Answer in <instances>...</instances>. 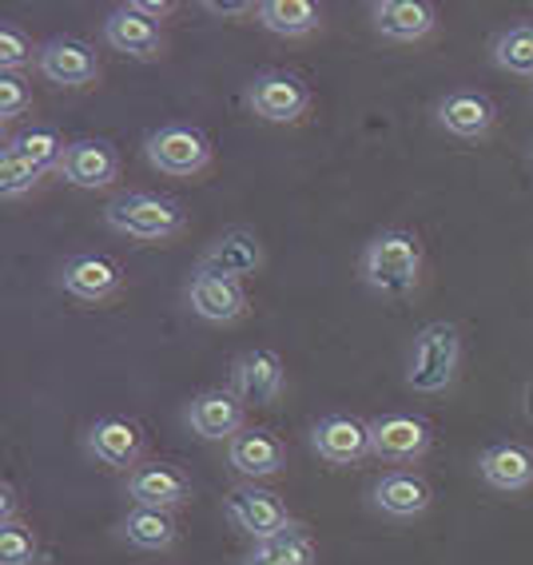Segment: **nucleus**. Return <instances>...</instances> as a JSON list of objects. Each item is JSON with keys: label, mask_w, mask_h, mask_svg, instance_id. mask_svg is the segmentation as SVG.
Wrapping results in <instances>:
<instances>
[{"label": "nucleus", "mask_w": 533, "mask_h": 565, "mask_svg": "<svg viewBox=\"0 0 533 565\" xmlns=\"http://www.w3.org/2000/svg\"><path fill=\"white\" fill-rule=\"evenodd\" d=\"M371 17H374L379 36L398 41V44L423 41V36L434 32V24H438V12H434V4H426V0H379L371 9Z\"/></svg>", "instance_id": "obj_17"}, {"label": "nucleus", "mask_w": 533, "mask_h": 565, "mask_svg": "<svg viewBox=\"0 0 533 565\" xmlns=\"http://www.w3.org/2000/svg\"><path fill=\"white\" fill-rule=\"evenodd\" d=\"M61 175L72 188L96 192V188H108L120 175V156L108 140H72L61 160Z\"/></svg>", "instance_id": "obj_14"}, {"label": "nucleus", "mask_w": 533, "mask_h": 565, "mask_svg": "<svg viewBox=\"0 0 533 565\" xmlns=\"http://www.w3.org/2000/svg\"><path fill=\"white\" fill-rule=\"evenodd\" d=\"M104 223L111 232L128 235V239L143 243H163L188 227V215L175 200L156 192H124L104 207Z\"/></svg>", "instance_id": "obj_2"}, {"label": "nucleus", "mask_w": 533, "mask_h": 565, "mask_svg": "<svg viewBox=\"0 0 533 565\" xmlns=\"http://www.w3.org/2000/svg\"><path fill=\"white\" fill-rule=\"evenodd\" d=\"M525 411H530V418H533V386H530V394H525Z\"/></svg>", "instance_id": "obj_36"}, {"label": "nucleus", "mask_w": 533, "mask_h": 565, "mask_svg": "<svg viewBox=\"0 0 533 565\" xmlns=\"http://www.w3.org/2000/svg\"><path fill=\"white\" fill-rule=\"evenodd\" d=\"M88 455L100 466H111V470H136L143 455V426L136 418H124V414H104L88 426Z\"/></svg>", "instance_id": "obj_8"}, {"label": "nucleus", "mask_w": 533, "mask_h": 565, "mask_svg": "<svg viewBox=\"0 0 533 565\" xmlns=\"http://www.w3.org/2000/svg\"><path fill=\"white\" fill-rule=\"evenodd\" d=\"M259 24L275 36H287V41H299V36H311L322 24V9L315 0H263Z\"/></svg>", "instance_id": "obj_24"}, {"label": "nucleus", "mask_w": 533, "mask_h": 565, "mask_svg": "<svg viewBox=\"0 0 533 565\" xmlns=\"http://www.w3.org/2000/svg\"><path fill=\"white\" fill-rule=\"evenodd\" d=\"M255 4H247V0H207L203 4V12H212V17H247Z\"/></svg>", "instance_id": "obj_34"}, {"label": "nucleus", "mask_w": 533, "mask_h": 565, "mask_svg": "<svg viewBox=\"0 0 533 565\" xmlns=\"http://www.w3.org/2000/svg\"><path fill=\"white\" fill-rule=\"evenodd\" d=\"M128 498L136 505H151V510H175L192 498V478L183 475L180 466L171 462H140L128 475Z\"/></svg>", "instance_id": "obj_12"}, {"label": "nucleus", "mask_w": 533, "mask_h": 565, "mask_svg": "<svg viewBox=\"0 0 533 565\" xmlns=\"http://www.w3.org/2000/svg\"><path fill=\"white\" fill-rule=\"evenodd\" d=\"M223 514L232 518L243 534H252L255 542H271L283 530H291V518H287V505L279 502V494L259 490V486H239V490H232L227 502H223Z\"/></svg>", "instance_id": "obj_6"}, {"label": "nucleus", "mask_w": 533, "mask_h": 565, "mask_svg": "<svg viewBox=\"0 0 533 565\" xmlns=\"http://www.w3.org/2000/svg\"><path fill=\"white\" fill-rule=\"evenodd\" d=\"M143 152H148V163L156 172L175 175V180H192L212 163V143L192 124H163V128H156L148 136V143H143Z\"/></svg>", "instance_id": "obj_4"}, {"label": "nucleus", "mask_w": 533, "mask_h": 565, "mask_svg": "<svg viewBox=\"0 0 533 565\" xmlns=\"http://www.w3.org/2000/svg\"><path fill=\"white\" fill-rule=\"evenodd\" d=\"M36 562V534L24 522L0 525V565H32Z\"/></svg>", "instance_id": "obj_30"}, {"label": "nucleus", "mask_w": 533, "mask_h": 565, "mask_svg": "<svg viewBox=\"0 0 533 565\" xmlns=\"http://www.w3.org/2000/svg\"><path fill=\"white\" fill-rule=\"evenodd\" d=\"M493 64L513 76H533V24H513L493 41Z\"/></svg>", "instance_id": "obj_28"}, {"label": "nucleus", "mask_w": 533, "mask_h": 565, "mask_svg": "<svg viewBox=\"0 0 533 565\" xmlns=\"http://www.w3.org/2000/svg\"><path fill=\"white\" fill-rule=\"evenodd\" d=\"M263 267V247L247 227H232L215 243H207V252L200 255V271L223 275V279L239 282L243 275H255Z\"/></svg>", "instance_id": "obj_15"}, {"label": "nucleus", "mask_w": 533, "mask_h": 565, "mask_svg": "<svg viewBox=\"0 0 533 565\" xmlns=\"http://www.w3.org/2000/svg\"><path fill=\"white\" fill-rule=\"evenodd\" d=\"M438 124H443L450 136H462V140H482L486 131L493 128V104L490 96L470 88L450 92L443 104H438Z\"/></svg>", "instance_id": "obj_22"}, {"label": "nucleus", "mask_w": 533, "mask_h": 565, "mask_svg": "<svg viewBox=\"0 0 533 565\" xmlns=\"http://www.w3.org/2000/svg\"><path fill=\"white\" fill-rule=\"evenodd\" d=\"M41 56V49H32V41L21 32V24H0V68L21 72L24 64H32Z\"/></svg>", "instance_id": "obj_31"}, {"label": "nucleus", "mask_w": 533, "mask_h": 565, "mask_svg": "<svg viewBox=\"0 0 533 565\" xmlns=\"http://www.w3.org/2000/svg\"><path fill=\"white\" fill-rule=\"evenodd\" d=\"M41 168H32L21 152H12L9 143H4V152H0V195L4 200H21L29 195L36 183H41Z\"/></svg>", "instance_id": "obj_29"}, {"label": "nucleus", "mask_w": 533, "mask_h": 565, "mask_svg": "<svg viewBox=\"0 0 533 565\" xmlns=\"http://www.w3.org/2000/svg\"><path fill=\"white\" fill-rule=\"evenodd\" d=\"M371 450L374 458H383V462L394 466L418 462L430 450V423L406 411L383 414V418L371 423Z\"/></svg>", "instance_id": "obj_5"}, {"label": "nucleus", "mask_w": 533, "mask_h": 565, "mask_svg": "<svg viewBox=\"0 0 533 565\" xmlns=\"http://www.w3.org/2000/svg\"><path fill=\"white\" fill-rule=\"evenodd\" d=\"M311 446L322 462L331 466H354L371 458V423L354 418V414H327L311 430Z\"/></svg>", "instance_id": "obj_9"}, {"label": "nucleus", "mask_w": 533, "mask_h": 565, "mask_svg": "<svg viewBox=\"0 0 533 565\" xmlns=\"http://www.w3.org/2000/svg\"><path fill=\"white\" fill-rule=\"evenodd\" d=\"M188 426L207 443L235 438L243 430V403L235 398V391H203L188 406Z\"/></svg>", "instance_id": "obj_19"}, {"label": "nucleus", "mask_w": 533, "mask_h": 565, "mask_svg": "<svg viewBox=\"0 0 533 565\" xmlns=\"http://www.w3.org/2000/svg\"><path fill=\"white\" fill-rule=\"evenodd\" d=\"M283 359L271 347H255V351L239 354L232 371V391L243 406H271L283 391Z\"/></svg>", "instance_id": "obj_11"}, {"label": "nucleus", "mask_w": 533, "mask_h": 565, "mask_svg": "<svg viewBox=\"0 0 533 565\" xmlns=\"http://www.w3.org/2000/svg\"><path fill=\"white\" fill-rule=\"evenodd\" d=\"M12 152H21L24 160L32 163V168H41V172H61V160L64 152H68V143L61 140V131L56 128H44V124H36V128H24L21 136H12L9 140Z\"/></svg>", "instance_id": "obj_27"}, {"label": "nucleus", "mask_w": 533, "mask_h": 565, "mask_svg": "<svg viewBox=\"0 0 533 565\" xmlns=\"http://www.w3.org/2000/svg\"><path fill=\"white\" fill-rule=\"evenodd\" d=\"M371 498L386 518H418L430 505V486L411 470H394V475H383L374 482Z\"/></svg>", "instance_id": "obj_23"}, {"label": "nucleus", "mask_w": 533, "mask_h": 565, "mask_svg": "<svg viewBox=\"0 0 533 565\" xmlns=\"http://www.w3.org/2000/svg\"><path fill=\"white\" fill-rule=\"evenodd\" d=\"M188 307L203 323H235L247 315V295L235 279H223L212 271H195L188 282Z\"/></svg>", "instance_id": "obj_13"}, {"label": "nucleus", "mask_w": 533, "mask_h": 565, "mask_svg": "<svg viewBox=\"0 0 533 565\" xmlns=\"http://www.w3.org/2000/svg\"><path fill=\"white\" fill-rule=\"evenodd\" d=\"M4 522H17V486L12 482L0 486V525Z\"/></svg>", "instance_id": "obj_35"}, {"label": "nucleus", "mask_w": 533, "mask_h": 565, "mask_svg": "<svg viewBox=\"0 0 533 565\" xmlns=\"http://www.w3.org/2000/svg\"><path fill=\"white\" fill-rule=\"evenodd\" d=\"M462 339L454 323H430L414 334V351L406 363V386L414 394H443L458 374Z\"/></svg>", "instance_id": "obj_3"}, {"label": "nucleus", "mask_w": 533, "mask_h": 565, "mask_svg": "<svg viewBox=\"0 0 533 565\" xmlns=\"http://www.w3.org/2000/svg\"><path fill=\"white\" fill-rule=\"evenodd\" d=\"M128 9L140 12V17H148V21H163V17L175 12V4H171V0H131Z\"/></svg>", "instance_id": "obj_33"}, {"label": "nucleus", "mask_w": 533, "mask_h": 565, "mask_svg": "<svg viewBox=\"0 0 533 565\" xmlns=\"http://www.w3.org/2000/svg\"><path fill=\"white\" fill-rule=\"evenodd\" d=\"M243 565H315V545L307 537V530L299 522H291V530L255 545V554Z\"/></svg>", "instance_id": "obj_26"}, {"label": "nucleus", "mask_w": 533, "mask_h": 565, "mask_svg": "<svg viewBox=\"0 0 533 565\" xmlns=\"http://www.w3.org/2000/svg\"><path fill=\"white\" fill-rule=\"evenodd\" d=\"M227 458H232V466L239 470L243 478H271L283 470V462H287V450H283V443L271 435V430H263V426H243L239 435L232 438V446H227Z\"/></svg>", "instance_id": "obj_18"}, {"label": "nucleus", "mask_w": 533, "mask_h": 565, "mask_svg": "<svg viewBox=\"0 0 533 565\" xmlns=\"http://www.w3.org/2000/svg\"><path fill=\"white\" fill-rule=\"evenodd\" d=\"M486 486L502 490V494H522L533 486V450L522 443H498L478 458Z\"/></svg>", "instance_id": "obj_21"}, {"label": "nucleus", "mask_w": 533, "mask_h": 565, "mask_svg": "<svg viewBox=\"0 0 533 565\" xmlns=\"http://www.w3.org/2000/svg\"><path fill=\"white\" fill-rule=\"evenodd\" d=\"M247 104L267 124H295L311 104V92L291 72H259L247 88Z\"/></svg>", "instance_id": "obj_7"}, {"label": "nucleus", "mask_w": 533, "mask_h": 565, "mask_svg": "<svg viewBox=\"0 0 533 565\" xmlns=\"http://www.w3.org/2000/svg\"><path fill=\"white\" fill-rule=\"evenodd\" d=\"M36 68L49 84H61V88H84V84H96L100 76V61L92 44L76 41V36H52L41 44V56H36Z\"/></svg>", "instance_id": "obj_10"}, {"label": "nucleus", "mask_w": 533, "mask_h": 565, "mask_svg": "<svg viewBox=\"0 0 533 565\" xmlns=\"http://www.w3.org/2000/svg\"><path fill=\"white\" fill-rule=\"evenodd\" d=\"M418 275H423V243L414 232L386 227L366 243L363 279L383 299H406L418 287Z\"/></svg>", "instance_id": "obj_1"}, {"label": "nucleus", "mask_w": 533, "mask_h": 565, "mask_svg": "<svg viewBox=\"0 0 533 565\" xmlns=\"http://www.w3.org/2000/svg\"><path fill=\"white\" fill-rule=\"evenodd\" d=\"M61 287L84 299V303H104L120 291V267L108 255H76V259L64 263Z\"/></svg>", "instance_id": "obj_20"}, {"label": "nucleus", "mask_w": 533, "mask_h": 565, "mask_svg": "<svg viewBox=\"0 0 533 565\" xmlns=\"http://www.w3.org/2000/svg\"><path fill=\"white\" fill-rule=\"evenodd\" d=\"M104 41L116 52H124V56H131V61H156L163 52L160 24L140 17V12H131L128 4L104 17Z\"/></svg>", "instance_id": "obj_16"}, {"label": "nucleus", "mask_w": 533, "mask_h": 565, "mask_svg": "<svg viewBox=\"0 0 533 565\" xmlns=\"http://www.w3.org/2000/svg\"><path fill=\"white\" fill-rule=\"evenodd\" d=\"M32 108V92L21 72H0V120H17Z\"/></svg>", "instance_id": "obj_32"}, {"label": "nucleus", "mask_w": 533, "mask_h": 565, "mask_svg": "<svg viewBox=\"0 0 533 565\" xmlns=\"http://www.w3.org/2000/svg\"><path fill=\"white\" fill-rule=\"evenodd\" d=\"M120 530L136 550H168L175 542V518H171V510H151V505H136L124 518Z\"/></svg>", "instance_id": "obj_25"}]
</instances>
